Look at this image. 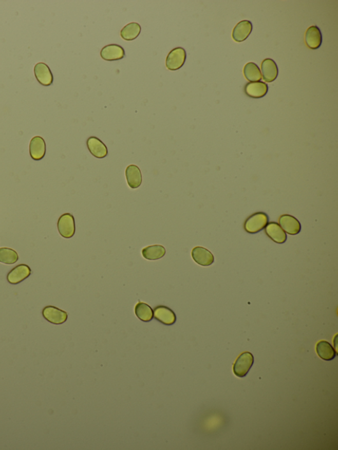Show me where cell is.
Segmentation results:
<instances>
[{
	"label": "cell",
	"instance_id": "cell-12",
	"mask_svg": "<svg viewBox=\"0 0 338 450\" xmlns=\"http://www.w3.org/2000/svg\"><path fill=\"white\" fill-rule=\"evenodd\" d=\"M261 69L262 73L261 76L266 82L272 83L278 76V67L274 60L266 59L264 60L261 65Z\"/></svg>",
	"mask_w": 338,
	"mask_h": 450
},
{
	"label": "cell",
	"instance_id": "cell-7",
	"mask_svg": "<svg viewBox=\"0 0 338 450\" xmlns=\"http://www.w3.org/2000/svg\"><path fill=\"white\" fill-rule=\"evenodd\" d=\"M192 257L196 263L201 266H210L214 262V255L203 247L194 248L192 250Z\"/></svg>",
	"mask_w": 338,
	"mask_h": 450
},
{
	"label": "cell",
	"instance_id": "cell-11",
	"mask_svg": "<svg viewBox=\"0 0 338 450\" xmlns=\"http://www.w3.org/2000/svg\"><path fill=\"white\" fill-rule=\"evenodd\" d=\"M268 91V85L262 81L248 83L245 87V92L248 97L260 99L266 96Z\"/></svg>",
	"mask_w": 338,
	"mask_h": 450
},
{
	"label": "cell",
	"instance_id": "cell-9",
	"mask_svg": "<svg viewBox=\"0 0 338 450\" xmlns=\"http://www.w3.org/2000/svg\"><path fill=\"white\" fill-rule=\"evenodd\" d=\"M280 227L286 233L296 235L302 231V224L295 217L289 215H284L279 219Z\"/></svg>",
	"mask_w": 338,
	"mask_h": 450
},
{
	"label": "cell",
	"instance_id": "cell-24",
	"mask_svg": "<svg viewBox=\"0 0 338 450\" xmlns=\"http://www.w3.org/2000/svg\"><path fill=\"white\" fill-rule=\"evenodd\" d=\"M244 75L248 81L251 82L260 81L262 79V76L258 65L254 62H249L245 65L244 68Z\"/></svg>",
	"mask_w": 338,
	"mask_h": 450
},
{
	"label": "cell",
	"instance_id": "cell-17",
	"mask_svg": "<svg viewBox=\"0 0 338 450\" xmlns=\"http://www.w3.org/2000/svg\"><path fill=\"white\" fill-rule=\"evenodd\" d=\"M34 75L37 80L44 86H50L53 83V76L49 67L45 63H38L34 66Z\"/></svg>",
	"mask_w": 338,
	"mask_h": 450
},
{
	"label": "cell",
	"instance_id": "cell-15",
	"mask_svg": "<svg viewBox=\"0 0 338 450\" xmlns=\"http://www.w3.org/2000/svg\"><path fill=\"white\" fill-rule=\"evenodd\" d=\"M29 152L32 159L35 161L43 159L46 153V143L44 139L40 136L34 137L30 142Z\"/></svg>",
	"mask_w": 338,
	"mask_h": 450
},
{
	"label": "cell",
	"instance_id": "cell-22",
	"mask_svg": "<svg viewBox=\"0 0 338 450\" xmlns=\"http://www.w3.org/2000/svg\"><path fill=\"white\" fill-rule=\"evenodd\" d=\"M142 28L138 23H130L122 28L120 31V36L125 41H132L135 40L140 35Z\"/></svg>",
	"mask_w": 338,
	"mask_h": 450
},
{
	"label": "cell",
	"instance_id": "cell-10",
	"mask_svg": "<svg viewBox=\"0 0 338 450\" xmlns=\"http://www.w3.org/2000/svg\"><path fill=\"white\" fill-rule=\"evenodd\" d=\"M305 40L308 47L312 50L318 49L323 43V34L320 29L316 25L310 27L305 33Z\"/></svg>",
	"mask_w": 338,
	"mask_h": 450
},
{
	"label": "cell",
	"instance_id": "cell-13",
	"mask_svg": "<svg viewBox=\"0 0 338 450\" xmlns=\"http://www.w3.org/2000/svg\"><path fill=\"white\" fill-rule=\"evenodd\" d=\"M252 24L249 20H243L236 25L233 31L232 36L234 41L242 43L250 36L252 31Z\"/></svg>",
	"mask_w": 338,
	"mask_h": 450
},
{
	"label": "cell",
	"instance_id": "cell-23",
	"mask_svg": "<svg viewBox=\"0 0 338 450\" xmlns=\"http://www.w3.org/2000/svg\"><path fill=\"white\" fill-rule=\"evenodd\" d=\"M135 314L142 322H149L154 317V310L146 303L139 302L135 307Z\"/></svg>",
	"mask_w": 338,
	"mask_h": 450
},
{
	"label": "cell",
	"instance_id": "cell-3",
	"mask_svg": "<svg viewBox=\"0 0 338 450\" xmlns=\"http://www.w3.org/2000/svg\"><path fill=\"white\" fill-rule=\"evenodd\" d=\"M186 59V52L184 48L177 47L169 52L166 59V67L168 70L176 71L182 68Z\"/></svg>",
	"mask_w": 338,
	"mask_h": 450
},
{
	"label": "cell",
	"instance_id": "cell-21",
	"mask_svg": "<svg viewBox=\"0 0 338 450\" xmlns=\"http://www.w3.org/2000/svg\"><path fill=\"white\" fill-rule=\"evenodd\" d=\"M142 256L148 260H157L165 256L166 250L161 245H153L143 248Z\"/></svg>",
	"mask_w": 338,
	"mask_h": 450
},
{
	"label": "cell",
	"instance_id": "cell-14",
	"mask_svg": "<svg viewBox=\"0 0 338 450\" xmlns=\"http://www.w3.org/2000/svg\"><path fill=\"white\" fill-rule=\"evenodd\" d=\"M87 145L91 155L98 159L107 156L108 149L105 143L96 137H90L87 141Z\"/></svg>",
	"mask_w": 338,
	"mask_h": 450
},
{
	"label": "cell",
	"instance_id": "cell-2",
	"mask_svg": "<svg viewBox=\"0 0 338 450\" xmlns=\"http://www.w3.org/2000/svg\"><path fill=\"white\" fill-rule=\"evenodd\" d=\"M254 359L253 354L250 352H242L238 357L233 365V372L239 378L246 377L253 365Z\"/></svg>",
	"mask_w": 338,
	"mask_h": 450
},
{
	"label": "cell",
	"instance_id": "cell-19",
	"mask_svg": "<svg viewBox=\"0 0 338 450\" xmlns=\"http://www.w3.org/2000/svg\"><path fill=\"white\" fill-rule=\"evenodd\" d=\"M126 177L127 182L131 189H136L140 187L142 182V173L140 168L135 164H131L126 168Z\"/></svg>",
	"mask_w": 338,
	"mask_h": 450
},
{
	"label": "cell",
	"instance_id": "cell-8",
	"mask_svg": "<svg viewBox=\"0 0 338 450\" xmlns=\"http://www.w3.org/2000/svg\"><path fill=\"white\" fill-rule=\"evenodd\" d=\"M154 317L166 326H172L175 324L177 320L175 313L171 308L165 306H159L155 308Z\"/></svg>",
	"mask_w": 338,
	"mask_h": 450
},
{
	"label": "cell",
	"instance_id": "cell-6",
	"mask_svg": "<svg viewBox=\"0 0 338 450\" xmlns=\"http://www.w3.org/2000/svg\"><path fill=\"white\" fill-rule=\"evenodd\" d=\"M31 274V268L25 264H21L9 271L7 279L11 285H17L26 279Z\"/></svg>",
	"mask_w": 338,
	"mask_h": 450
},
{
	"label": "cell",
	"instance_id": "cell-20",
	"mask_svg": "<svg viewBox=\"0 0 338 450\" xmlns=\"http://www.w3.org/2000/svg\"><path fill=\"white\" fill-rule=\"evenodd\" d=\"M316 351L319 357L326 361H332L337 355L334 347L326 341H321L317 343Z\"/></svg>",
	"mask_w": 338,
	"mask_h": 450
},
{
	"label": "cell",
	"instance_id": "cell-1",
	"mask_svg": "<svg viewBox=\"0 0 338 450\" xmlns=\"http://www.w3.org/2000/svg\"><path fill=\"white\" fill-rule=\"evenodd\" d=\"M269 218L267 214L258 212L252 215L245 222V231L250 234H256L262 231L268 223Z\"/></svg>",
	"mask_w": 338,
	"mask_h": 450
},
{
	"label": "cell",
	"instance_id": "cell-4",
	"mask_svg": "<svg viewBox=\"0 0 338 450\" xmlns=\"http://www.w3.org/2000/svg\"><path fill=\"white\" fill-rule=\"evenodd\" d=\"M58 230L60 235L65 238L73 237L76 233L75 219L70 213H65L59 218Z\"/></svg>",
	"mask_w": 338,
	"mask_h": 450
},
{
	"label": "cell",
	"instance_id": "cell-5",
	"mask_svg": "<svg viewBox=\"0 0 338 450\" xmlns=\"http://www.w3.org/2000/svg\"><path fill=\"white\" fill-rule=\"evenodd\" d=\"M43 317L53 324L60 325L68 320V314L65 311L52 306H46L43 310Z\"/></svg>",
	"mask_w": 338,
	"mask_h": 450
},
{
	"label": "cell",
	"instance_id": "cell-18",
	"mask_svg": "<svg viewBox=\"0 0 338 450\" xmlns=\"http://www.w3.org/2000/svg\"><path fill=\"white\" fill-rule=\"evenodd\" d=\"M266 233L274 242L284 243L286 242L287 234L279 224L276 222H270L265 227Z\"/></svg>",
	"mask_w": 338,
	"mask_h": 450
},
{
	"label": "cell",
	"instance_id": "cell-16",
	"mask_svg": "<svg viewBox=\"0 0 338 450\" xmlns=\"http://www.w3.org/2000/svg\"><path fill=\"white\" fill-rule=\"evenodd\" d=\"M101 57L106 61L122 60L125 57V51L121 46L109 45L105 46L101 50Z\"/></svg>",
	"mask_w": 338,
	"mask_h": 450
},
{
	"label": "cell",
	"instance_id": "cell-25",
	"mask_svg": "<svg viewBox=\"0 0 338 450\" xmlns=\"http://www.w3.org/2000/svg\"><path fill=\"white\" fill-rule=\"evenodd\" d=\"M18 256L17 252L9 248H0V262L2 264H15L18 261Z\"/></svg>",
	"mask_w": 338,
	"mask_h": 450
}]
</instances>
